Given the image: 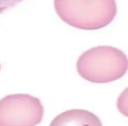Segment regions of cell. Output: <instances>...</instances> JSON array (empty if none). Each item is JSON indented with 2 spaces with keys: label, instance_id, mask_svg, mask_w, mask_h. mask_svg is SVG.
I'll return each instance as SVG.
<instances>
[{
  "label": "cell",
  "instance_id": "cell-1",
  "mask_svg": "<svg viewBox=\"0 0 128 126\" xmlns=\"http://www.w3.org/2000/svg\"><path fill=\"white\" fill-rule=\"evenodd\" d=\"M58 16L82 30H98L110 25L117 15L115 0H54Z\"/></svg>",
  "mask_w": 128,
  "mask_h": 126
},
{
  "label": "cell",
  "instance_id": "cell-2",
  "mask_svg": "<svg viewBox=\"0 0 128 126\" xmlns=\"http://www.w3.org/2000/svg\"><path fill=\"white\" fill-rule=\"evenodd\" d=\"M77 72L94 83H107L122 78L128 70V58L121 50L101 46L84 52L76 63Z\"/></svg>",
  "mask_w": 128,
  "mask_h": 126
},
{
  "label": "cell",
  "instance_id": "cell-3",
  "mask_svg": "<svg viewBox=\"0 0 128 126\" xmlns=\"http://www.w3.org/2000/svg\"><path fill=\"white\" fill-rule=\"evenodd\" d=\"M43 115L41 101L31 95H9L0 100V126H36Z\"/></svg>",
  "mask_w": 128,
  "mask_h": 126
},
{
  "label": "cell",
  "instance_id": "cell-4",
  "mask_svg": "<svg viewBox=\"0 0 128 126\" xmlns=\"http://www.w3.org/2000/svg\"><path fill=\"white\" fill-rule=\"evenodd\" d=\"M50 126H103L100 118L85 110H70L58 115Z\"/></svg>",
  "mask_w": 128,
  "mask_h": 126
},
{
  "label": "cell",
  "instance_id": "cell-5",
  "mask_svg": "<svg viewBox=\"0 0 128 126\" xmlns=\"http://www.w3.org/2000/svg\"><path fill=\"white\" fill-rule=\"evenodd\" d=\"M117 106L120 113L128 117V88H126L118 96Z\"/></svg>",
  "mask_w": 128,
  "mask_h": 126
},
{
  "label": "cell",
  "instance_id": "cell-6",
  "mask_svg": "<svg viewBox=\"0 0 128 126\" xmlns=\"http://www.w3.org/2000/svg\"><path fill=\"white\" fill-rule=\"evenodd\" d=\"M23 1L24 0H0V14L15 8Z\"/></svg>",
  "mask_w": 128,
  "mask_h": 126
},
{
  "label": "cell",
  "instance_id": "cell-7",
  "mask_svg": "<svg viewBox=\"0 0 128 126\" xmlns=\"http://www.w3.org/2000/svg\"><path fill=\"white\" fill-rule=\"evenodd\" d=\"M0 69H1V66H0Z\"/></svg>",
  "mask_w": 128,
  "mask_h": 126
}]
</instances>
